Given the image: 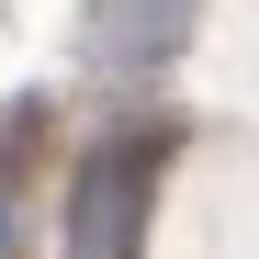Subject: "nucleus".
Listing matches in <instances>:
<instances>
[{
	"label": "nucleus",
	"instance_id": "f257e3e1",
	"mask_svg": "<svg viewBox=\"0 0 259 259\" xmlns=\"http://www.w3.org/2000/svg\"><path fill=\"white\" fill-rule=\"evenodd\" d=\"M147 181H158V147H102L79 169V203H68V259H136V226H147Z\"/></svg>",
	"mask_w": 259,
	"mask_h": 259
}]
</instances>
